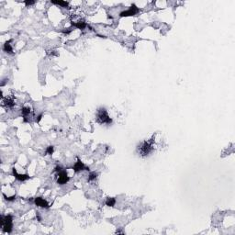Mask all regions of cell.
<instances>
[{
  "label": "cell",
  "mask_w": 235,
  "mask_h": 235,
  "mask_svg": "<svg viewBox=\"0 0 235 235\" xmlns=\"http://www.w3.org/2000/svg\"><path fill=\"white\" fill-rule=\"evenodd\" d=\"M52 4L54 5H57V6H61L62 7H68L69 6V3L66 1H62V0H52L51 1Z\"/></svg>",
  "instance_id": "13"
},
{
  "label": "cell",
  "mask_w": 235,
  "mask_h": 235,
  "mask_svg": "<svg viewBox=\"0 0 235 235\" xmlns=\"http://www.w3.org/2000/svg\"><path fill=\"white\" fill-rule=\"evenodd\" d=\"M12 41H13V40L11 39V40H9V41L6 42H5V44H4V46H3V51H4L5 53L8 54H14L13 48H12V46H11V42H12Z\"/></svg>",
  "instance_id": "11"
},
{
  "label": "cell",
  "mask_w": 235,
  "mask_h": 235,
  "mask_svg": "<svg viewBox=\"0 0 235 235\" xmlns=\"http://www.w3.org/2000/svg\"><path fill=\"white\" fill-rule=\"evenodd\" d=\"M54 172L56 173V182L58 185H65L69 182L70 180V176H68L67 171L61 167V166H56L54 169Z\"/></svg>",
  "instance_id": "3"
},
{
  "label": "cell",
  "mask_w": 235,
  "mask_h": 235,
  "mask_svg": "<svg viewBox=\"0 0 235 235\" xmlns=\"http://www.w3.org/2000/svg\"><path fill=\"white\" fill-rule=\"evenodd\" d=\"M31 113V109L30 107H23L21 109V116L23 118L24 122H30V119L28 118V116Z\"/></svg>",
  "instance_id": "10"
},
{
  "label": "cell",
  "mask_w": 235,
  "mask_h": 235,
  "mask_svg": "<svg viewBox=\"0 0 235 235\" xmlns=\"http://www.w3.org/2000/svg\"><path fill=\"white\" fill-rule=\"evenodd\" d=\"M46 153L52 155V154L54 153V146H49V147H47V149H46Z\"/></svg>",
  "instance_id": "17"
},
{
  "label": "cell",
  "mask_w": 235,
  "mask_h": 235,
  "mask_svg": "<svg viewBox=\"0 0 235 235\" xmlns=\"http://www.w3.org/2000/svg\"><path fill=\"white\" fill-rule=\"evenodd\" d=\"M3 197H4L5 199H6V201H8V202L14 201V200L16 199V195H14V196H12V197H6V196L5 195V193H3Z\"/></svg>",
  "instance_id": "16"
},
{
  "label": "cell",
  "mask_w": 235,
  "mask_h": 235,
  "mask_svg": "<svg viewBox=\"0 0 235 235\" xmlns=\"http://www.w3.org/2000/svg\"><path fill=\"white\" fill-rule=\"evenodd\" d=\"M34 203L36 206L40 207V208H43V209H49L51 206L49 205V203L42 197H35L34 198Z\"/></svg>",
  "instance_id": "8"
},
{
  "label": "cell",
  "mask_w": 235,
  "mask_h": 235,
  "mask_svg": "<svg viewBox=\"0 0 235 235\" xmlns=\"http://www.w3.org/2000/svg\"><path fill=\"white\" fill-rule=\"evenodd\" d=\"M97 176H98V174H97L96 172H91V173L89 174V176H88V179H87V181H88V182L94 181V180L97 178Z\"/></svg>",
  "instance_id": "15"
},
{
  "label": "cell",
  "mask_w": 235,
  "mask_h": 235,
  "mask_svg": "<svg viewBox=\"0 0 235 235\" xmlns=\"http://www.w3.org/2000/svg\"><path fill=\"white\" fill-rule=\"evenodd\" d=\"M105 204L108 207H114L116 204V198L115 197H107Z\"/></svg>",
  "instance_id": "14"
},
{
  "label": "cell",
  "mask_w": 235,
  "mask_h": 235,
  "mask_svg": "<svg viewBox=\"0 0 235 235\" xmlns=\"http://www.w3.org/2000/svg\"><path fill=\"white\" fill-rule=\"evenodd\" d=\"M37 118H36V119H35V121H36L37 123H39V122H40V120H41V119H42V114H40V115H39Z\"/></svg>",
  "instance_id": "19"
},
{
  "label": "cell",
  "mask_w": 235,
  "mask_h": 235,
  "mask_svg": "<svg viewBox=\"0 0 235 235\" xmlns=\"http://www.w3.org/2000/svg\"><path fill=\"white\" fill-rule=\"evenodd\" d=\"M153 143H154V135L148 141H142L138 146V153L141 156L145 157L148 156L153 151Z\"/></svg>",
  "instance_id": "1"
},
{
  "label": "cell",
  "mask_w": 235,
  "mask_h": 235,
  "mask_svg": "<svg viewBox=\"0 0 235 235\" xmlns=\"http://www.w3.org/2000/svg\"><path fill=\"white\" fill-rule=\"evenodd\" d=\"M72 169H73L75 173H79V172L84 171V170H86V171H89V170H90L89 167L86 166L85 164H84L79 158H77V161L75 162V164H74V165L72 167Z\"/></svg>",
  "instance_id": "6"
},
{
  "label": "cell",
  "mask_w": 235,
  "mask_h": 235,
  "mask_svg": "<svg viewBox=\"0 0 235 235\" xmlns=\"http://www.w3.org/2000/svg\"><path fill=\"white\" fill-rule=\"evenodd\" d=\"M12 174H13L14 177H15L18 181H20V182H24V181H27V180H29V179L31 178L28 174H23V175L18 174V173L17 172V170H16L15 167L12 168Z\"/></svg>",
  "instance_id": "7"
},
{
  "label": "cell",
  "mask_w": 235,
  "mask_h": 235,
  "mask_svg": "<svg viewBox=\"0 0 235 235\" xmlns=\"http://www.w3.org/2000/svg\"><path fill=\"white\" fill-rule=\"evenodd\" d=\"M97 121L99 124H111L112 118L110 117L106 109L100 108L97 112Z\"/></svg>",
  "instance_id": "4"
},
{
  "label": "cell",
  "mask_w": 235,
  "mask_h": 235,
  "mask_svg": "<svg viewBox=\"0 0 235 235\" xmlns=\"http://www.w3.org/2000/svg\"><path fill=\"white\" fill-rule=\"evenodd\" d=\"M3 106H4L5 108H6V109H9V110L13 109L14 106H15V100H14V98H13L12 97H6V98H5L4 100H3Z\"/></svg>",
  "instance_id": "9"
},
{
  "label": "cell",
  "mask_w": 235,
  "mask_h": 235,
  "mask_svg": "<svg viewBox=\"0 0 235 235\" xmlns=\"http://www.w3.org/2000/svg\"><path fill=\"white\" fill-rule=\"evenodd\" d=\"M72 26H74V27H75V28H77V29H79V30H85L86 27H87V24L85 22V21H77V22H74V21H72Z\"/></svg>",
  "instance_id": "12"
},
{
  "label": "cell",
  "mask_w": 235,
  "mask_h": 235,
  "mask_svg": "<svg viewBox=\"0 0 235 235\" xmlns=\"http://www.w3.org/2000/svg\"><path fill=\"white\" fill-rule=\"evenodd\" d=\"M2 231L5 233H11L13 230V217L12 215H2L1 216Z\"/></svg>",
  "instance_id": "2"
},
{
  "label": "cell",
  "mask_w": 235,
  "mask_h": 235,
  "mask_svg": "<svg viewBox=\"0 0 235 235\" xmlns=\"http://www.w3.org/2000/svg\"><path fill=\"white\" fill-rule=\"evenodd\" d=\"M24 4L27 6H32L35 4V1H32V0H26L24 1Z\"/></svg>",
  "instance_id": "18"
},
{
  "label": "cell",
  "mask_w": 235,
  "mask_h": 235,
  "mask_svg": "<svg viewBox=\"0 0 235 235\" xmlns=\"http://www.w3.org/2000/svg\"><path fill=\"white\" fill-rule=\"evenodd\" d=\"M139 12H140V8L137 7V6L135 4H132L131 6L128 10H124V11L120 12L119 16L121 18H123V17H131V16H135Z\"/></svg>",
  "instance_id": "5"
}]
</instances>
